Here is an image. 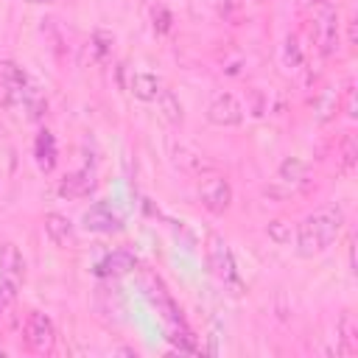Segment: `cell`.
<instances>
[{
    "label": "cell",
    "instance_id": "obj_1",
    "mask_svg": "<svg viewBox=\"0 0 358 358\" xmlns=\"http://www.w3.org/2000/svg\"><path fill=\"white\" fill-rule=\"evenodd\" d=\"M0 103L8 106V109L25 112L34 120H39L48 109L39 87L14 62H0Z\"/></svg>",
    "mask_w": 358,
    "mask_h": 358
},
{
    "label": "cell",
    "instance_id": "obj_2",
    "mask_svg": "<svg viewBox=\"0 0 358 358\" xmlns=\"http://www.w3.org/2000/svg\"><path fill=\"white\" fill-rule=\"evenodd\" d=\"M341 224H344V213L341 207L336 204H327V207H319L313 210L296 229V252L302 257H313L319 252H324L336 235L341 232Z\"/></svg>",
    "mask_w": 358,
    "mask_h": 358
},
{
    "label": "cell",
    "instance_id": "obj_3",
    "mask_svg": "<svg viewBox=\"0 0 358 358\" xmlns=\"http://www.w3.org/2000/svg\"><path fill=\"white\" fill-rule=\"evenodd\" d=\"M204 255H207V263H210V271L224 282V285H232L235 294L241 288V280H238V271H235V260H232V252L229 246L224 243L221 235L210 232L207 235V246H204Z\"/></svg>",
    "mask_w": 358,
    "mask_h": 358
},
{
    "label": "cell",
    "instance_id": "obj_4",
    "mask_svg": "<svg viewBox=\"0 0 358 358\" xmlns=\"http://www.w3.org/2000/svg\"><path fill=\"white\" fill-rule=\"evenodd\" d=\"M22 333H25V344H28L34 352H39V355L53 352V347H56V327H53V322H50L45 313L31 310L28 319H25Z\"/></svg>",
    "mask_w": 358,
    "mask_h": 358
},
{
    "label": "cell",
    "instance_id": "obj_5",
    "mask_svg": "<svg viewBox=\"0 0 358 358\" xmlns=\"http://www.w3.org/2000/svg\"><path fill=\"white\" fill-rule=\"evenodd\" d=\"M310 34H313V45L319 48V53H324V56L336 53V48H338V17H336V11L333 8L319 11L316 20H313Z\"/></svg>",
    "mask_w": 358,
    "mask_h": 358
},
{
    "label": "cell",
    "instance_id": "obj_6",
    "mask_svg": "<svg viewBox=\"0 0 358 358\" xmlns=\"http://www.w3.org/2000/svg\"><path fill=\"white\" fill-rule=\"evenodd\" d=\"M207 120L213 126H238L243 120V103L232 92H218L207 106Z\"/></svg>",
    "mask_w": 358,
    "mask_h": 358
},
{
    "label": "cell",
    "instance_id": "obj_7",
    "mask_svg": "<svg viewBox=\"0 0 358 358\" xmlns=\"http://www.w3.org/2000/svg\"><path fill=\"white\" fill-rule=\"evenodd\" d=\"M199 199L210 213H224L229 207V201H232V187H229V182L224 176H210V179L201 182Z\"/></svg>",
    "mask_w": 358,
    "mask_h": 358
},
{
    "label": "cell",
    "instance_id": "obj_8",
    "mask_svg": "<svg viewBox=\"0 0 358 358\" xmlns=\"http://www.w3.org/2000/svg\"><path fill=\"white\" fill-rule=\"evenodd\" d=\"M98 179H95V171L92 168H81V171H73L67 173L62 182H59V196L62 199H84L95 190Z\"/></svg>",
    "mask_w": 358,
    "mask_h": 358
},
{
    "label": "cell",
    "instance_id": "obj_9",
    "mask_svg": "<svg viewBox=\"0 0 358 358\" xmlns=\"http://www.w3.org/2000/svg\"><path fill=\"white\" fill-rule=\"evenodd\" d=\"M42 224H45L48 238H50L59 249H73V246H76V229H73V224H70L67 215H62V213H48V215L42 218Z\"/></svg>",
    "mask_w": 358,
    "mask_h": 358
},
{
    "label": "cell",
    "instance_id": "obj_10",
    "mask_svg": "<svg viewBox=\"0 0 358 358\" xmlns=\"http://www.w3.org/2000/svg\"><path fill=\"white\" fill-rule=\"evenodd\" d=\"M84 227L90 232H120L123 229V221L106 207V204H92L87 213H84Z\"/></svg>",
    "mask_w": 358,
    "mask_h": 358
},
{
    "label": "cell",
    "instance_id": "obj_11",
    "mask_svg": "<svg viewBox=\"0 0 358 358\" xmlns=\"http://www.w3.org/2000/svg\"><path fill=\"white\" fill-rule=\"evenodd\" d=\"M173 162H176L182 171H187V173H204V171H213V162H210L199 148L185 145V143L173 145Z\"/></svg>",
    "mask_w": 358,
    "mask_h": 358
},
{
    "label": "cell",
    "instance_id": "obj_12",
    "mask_svg": "<svg viewBox=\"0 0 358 358\" xmlns=\"http://www.w3.org/2000/svg\"><path fill=\"white\" fill-rule=\"evenodd\" d=\"M305 179H308V165L302 162V159H285L282 165H280V171H277V179H274V185H285L282 187V196H291L294 190H296V185H305Z\"/></svg>",
    "mask_w": 358,
    "mask_h": 358
},
{
    "label": "cell",
    "instance_id": "obj_13",
    "mask_svg": "<svg viewBox=\"0 0 358 358\" xmlns=\"http://www.w3.org/2000/svg\"><path fill=\"white\" fill-rule=\"evenodd\" d=\"M131 268H137V257L126 249H117L112 255H106L101 263H98V274L101 277H120V274H129Z\"/></svg>",
    "mask_w": 358,
    "mask_h": 358
},
{
    "label": "cell",
    "instance_id": "obj_14",
    "mask_svg": "<svg viewBox=\"0 0 358 358\" xmlns=\"http://www.w3.org/2000/svg\"><path fill=\"white\" fill-rule=\"evenodd\" d=\"M0 277H8L14 282H22L25 277V260L14 243H6L0 249Z\"/></svg>",
    "mask_w": 358,
    "mask_h": 358
},
{
    "label": "cell",
    "instance_id": "obj_15",
    "mask_svg": "<svg viewBox=\"0 0 358 358\" xmlns=\"http://www.w3.org/2000/svg\"><path fill=\"white\" fill-rule=\"evenodd\" d=\"M131 92L140 101H157V95L162 92V81L154 73H134L131 76Z\"/></svg>",
    "mask_w": 358,
    "mask_h": 358
},
{
    "label": "cell",
    "instance_id": "obj_16",
    "mask_svg": "<svg viewBox=\"0 0 358 358\" xmlns=\"http://www.w3.org/2000/svg\"><path fill=\"white\" fill-rule=\"evenodd\" d=\"M157 106H159V115H162L171 126H179V123H182V117H185V115H182V103H179V98H176L171 90L162 87V92L157 95Z\"/></svg>",
    "mask_w": 358,
    "mask_h": 358
},
{
    "label": "cell",
    "instance_id": "obj_17",
    "mask_svg": "<svg viewBox=\"0 0 358 358\" xmlns=\"http://www.w3.org/2000/svg\"><path fill=\"white\" fill-rule=\"evenodd\" d=\"M34 154H36V162H39L42 171H53V165H56V143H53V134L50 131H42L36 137Z\"/></svg>",
    "mask_w": 358,
    "mask_h": 358
},
{
    "label": "cell",
    "instance_id": "obj_18",
    "mask_svg": "<svg viewBox=\"0 0 358 358\" xmlns=\"http://www.w3.org/2000/svg\"><path fill=\"white\" fill-rule=\"evenodd\" d=\"M336 157H338V165L344 168V171H350L352 165H355V157H358V143H355V134H344L341 140H338V145H336Z\"/></svg>",
    "mask_w": 358,
    "mask_h": 358
},
{
    "label": "cell",
    "instance_id": "obj_19",
    "mask_svg": "<svg viewBox=\"0 0 358 358\" xmlns=\"http://www.w3.org/2000/svg\"><path fill=\"white\" fill-rule=\"evenodd\" d=\"M338 330H341L344 352H347V355L358 352V324H355L352 313H344V316H341V322H338Z\"/></svg>",
    "mask_w": 358,
    "mask_h": 358
},
{
    "label": "cell",
    "instance_id": "obj_20",
    "mask_svg": "<svg viewBox=\"0 0 358 358\" xmlns=\"http://www.w3.org/2000/svg\"><path fill=\"white\" fill-rule=\"evenodd\" d=\"M282 59H285V64H288V67H302L305 56H302V48H299V39H296V36H288V39H285Z\"/></svg>",
    "mask_w": 358,
    "mask_h": 358
},
{
    "label": "cell",
    "instance_id": "obj_21",
    "mask_svg": "<svg viewBox=\"0 0 358 358\" xmlns=\"http://www.w3.org/2000/svg\"><path fill=\"white\" fill-rule=\"evenodd\" d=\"M336 109H338V95L322 92L319 101H316V117H319V120H327V117H333Z\"/></svg>",
    "mask_w": 358,
    "mask_h": 358
},
{
    "label": "cell",
    "instance_id": "obj_22",
    "mask_svg": "<svg viewBox=\"0 0 358 358\" xmlns=\"http://www.w3.org/2000/svg\"><path fill=\"white\" fill-rule=\"evenodd\" d=\"M17 288H20V282H14V280H8V277H0V316H3V313L8 310V305L14 302Z\"/></svg>",
    "mask_w": 358,
    "mask_h": 358
},
{
    "label": "cell",
    "instance_id": "obj_23",
    "mask_svg": "<svg viewBox=\"0 0 358 358\" xmlns=\"http://www.w3.org/2000/svg\"><path fill=\"white\" fill-rule=\"evenodd\" d=\"M268 238L274 241V243H288L291 241V224H285V221H271L268 224Z\"/></svg>",
    "mask_w": 358,
    "mask_h": 358
},
{
    "label": "cell",
    "instance_id": "obj_24",
    "mask_svg": "<svg viewBox=\"0 0 358 358\" xmlns=\"http://www.w3.org/2000/svg\"><path fill=\"white\" fill-rule=\"evenodd\" d=\"M221 11H224V14H235V11H241V0H221Z\"/></svg>",
    "mask_w": 358,
    "mask_h": 358
},
{
    "label": "cell",
    "instance_id": "obj_25",
    "mask_svg": "<svg viewBox=\"0 0 358 358\" xmlns=\"http://www.w3.org/2000/svg\"><path fill=\"white\" fill-rule=\"evenodd\" d=\"M25 3H50V0H25Z\"/></svg>",
    "mask_w": 358,
    "mask_h": 358
},
{
    "label": "cell",
    "instance_id": "obj_26",
    "mask_svg": "<svg viewBox=\"0 0 358 358\" xmlns=\"http://www.w3.org/2000/svg\"><path fill=\"white\" fill-rule=\"evenodd\" d=\"M255 3H266V0H255Z\"/></svg>",
    "mask_w": 358,
    "mask_h": 358
},
{
    "label": "cell",
    "instance_id": "obj_27",
    "mask_svg": "<svg viewBox=\"0 0 358 358\" xmlns=\"http://www.w3.org/2000/svg\"><path fill=\"white\" fill-rule=\"evenodd\" d=\"M313 3H319V0H313Z\"/></svg>",
    "mask_w": 358,
    "mask_h": 358
}]
</instances>
